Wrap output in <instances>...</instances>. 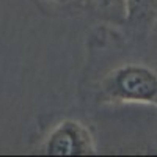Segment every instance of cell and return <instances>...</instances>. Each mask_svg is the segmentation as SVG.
Returning <instances> with one entry per match:
<instances>
[{"label": "cell", "mask_w": 157, "mask_h": 157, "mask_svg": "<svg viewBox=\"0 0 157 157\" xmlns=\"http://www.w3.org/2000/svg\"><path fill=\"white\" fill-rule=\"evenodd\" d=\"M102 88L116 102L151 104L157 99V72L143 64H124L104 78Z\"/></svg>", "instance_id": "obj_1"}, {"label": "cell", "mask_w": 157, "mask_h": 157, "mask_svg": "<svg viewBox=\"0 0 157 157\" xmlns=\"http://www.w3.org/2000/svg\"><path fill=\"white\" fill-rule=\"evenodd\" d=\"M43 152L47 155H88L96 152V146L90 130L82 123L64 120L50 130Z\"/></svg>", "instance_id": "obj_2"}, {"label": "cell", "mask_w": 157, "mask_h": 157, "mask_svg": "<svg viewBox=\"0 0 157 157\" xmlns=\"http://www.w3.org/2000/svg\"><path fill=\"white\" fill-rule=\"evenodd\" d=\"M50 2H55V3H64L66 0H50Z\"/></svg>", "instance_id": "obj_5"}, {"label": "cell", "mask_w": 157, "mask_h": 157, "mask_svg": "<svg viewBox=\"0 0 157 157\" xmlns=\"http://www.w3.org/2000/svg\"><path fill=\"white\" fill-rule=\"evenodd\" d=\"M96 2L101 5V6H109V5H112L115 0H96Z\"/></svg>", "instance_id": "obj_4"}, {"label": "cell", "mask_w": 157, "mask_h": 157, "mask_svg": "<svg viewBox=\"0 0 157 157\" xmlns=\"http://www.w3.org/2000/svg\"><path fill=\"white\" fill-rule=\"evenodd\" d=\"M124 19L137 27L140 24L151 21V16L157 11V0H123Z\"/></svg>", "instance_id": "obj_3"}]
</instances>
